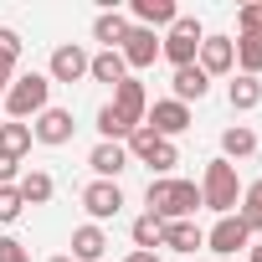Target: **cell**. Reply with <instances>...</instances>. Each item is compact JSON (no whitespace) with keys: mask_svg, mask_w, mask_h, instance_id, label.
<instances>
[{"mask_svg":"<svg viewBox=\"0 0 262 262\" xmlns=\"http://www.w3.org/2000/svg\"><path fill=\"white\" fill-rule=\"evenodd\" d=\"M144 206H149V216H160V221H195V211H201V185H195V180L160 175V180H149Z\"/></svg>","mask_w":262,"mask_h":262,"instance_id":"cell-1","label":"cell"},{"mask_svg":"<svg viewBox=\"0 0 262 262\" xmlns=\"http://www.w3.org/2000/svg\"><path fill=\"white\" fill-rule=\"evenodd\" d=\"M0 108H6V118H16V123L47 113V108H52V77H47V72H16V82L6 88Z\"/></svg>","mask_w":262,"mask_h":262,"instance_id":"cell-2","label":"cell"},{"mask_svg":"<svg viewBox=\"0 0 262 262\" xmlns=\"http://www.w3.org/2000/svg\"><path fill=\"white\" fill-rule=\"evenodd\" d=\"M201 206L216 211V216H236L242 206V180H236V165L231 160H211L206 175H201Z\"/></svg>","mask_w":262,"mask_h":262,"instance_id":"cell-3","label":"cell"},{"mask_svg":"<svg viewBox=\"0 0 262 262\" xmlns=\"http://www.w3.org/2000/svg\"><path fill=\"white\" fill-rule=\"evenodd\" d=\"M201 41H206V26H201L195 16H175V26L160 36V57H165L170 67H190L195 52H201Z\"/></svg>","mask_w":262,"mask_h":262,"instance_id":"cell-4","label":"cell"},{"mask_svg":"<svg viewBox=\"0 0 262 262\" xmlns=\"http://www.w3.org/2000/svg\"><path fill=\"white\" fill-rule=\"evenodd\" d=\"M190 123H195V113H190L185 103H175V98H155V103H149V113H144V128H155V134H160V139H170V144L185 134Z\"/></svg>","mask_w":262,"mask_h":262,"instance_id":"cell-5","label":"cell"},{"mask_svg":"<svg viewBox=\"0 0 262 262\" xmlns=\"http://www.w3.org/2000/svg\"><path fill=\"white\" fill-rule=\"evenodd\" d=\"M72 134H77L72 108H47V113H36V118H31V139H36V144H47V149L72 144Z\"/></svg>","mask_w":262,"mask_h":262,"instance_id":"cell-6","label":"cell"},{"mask_svg":"<svg viewBox=\"0 0 262 262\" xmlns=\"http://www.w3.org/2000/svg\"><path fill=\"white\" fill-rule=\"evenodd\" d=\"M82 211L93 216V226L113 221V216L123 211V190H118V180H88V185H82Z\"/></svg>","mask_w":262,"mask_h":262,"instance_id":"cell-7","label":"cell"},{"mask_svg":"<svg viewBox=\"0 0 262 262\" xmlns=\"http://www.w3.org/2000/svg\"><path fill=\"white\" fill-rule=\"evenodd\" d=\"M108 108H113L128 128H139L144 113H149V93H144V82H139V77H123V82L113 88V103H108Z\"/></svg>","mask_w":262,"mask_h":262,"instance_id":"cell-8","label":"cell"},{"mask_svg":"<svg viewBox=\"0 0 262 262\" xmlns=\"http://www.w3.org/2000/svg\"><path fill=\"white\" fill-rule=\"evenodd\" d=\"M118 57H123V67H134V72L155 67V57H160V31H144V26L128 21V36H123Z\"/></svg>","mask_w":262,"mask_h":262,"instance_id":"cell-9","label":"cell"},{"mask_svg":"<svg viewBox=\"0 0 262 262\" xmlns=\"http://www.w3.org/2000/svg\"><path fill=\"white\" fill-rule=\"evenodd\" d=\"M195 67H201L206 77H226V72L236 67V41L206 31V41H201V52H195Z\"/></svg>","mask_w":262,"mask_h":262,"instance_id":"cell-10","label":"cell"},{"mask_svg":"<svg viewBox=\"0 0 262 262\" xmlns=\"http://www.w3.org/2000/svg\"><path fill=\"white\" fill-rule=\"evenodd\" d=\"M88 62H93V57H88L77 41H62V47L52 52V62H47V77L72 88V82H82V77H88Z\"/></svg>","mask_w":262,"mask_h":262,"instance_id":"cell-11","label":"cell"},{"mask_svg":"<svg viewBox=\"0 0 262 262\" xmlns=\"http://www.w3.org/2000/svg\"><path fill=\"white\" fill-rule=\"evenodd\" d=\"M206 247H211L216 257H236L242 247H252V231H247L236 216H216V226L206 231Z\"/></svg>","mask_w":262,"mask_h":262,"instance_id":"cell-12","label":"cell"},{"mask_svg":"<svg viewBox=\"0 0 262 262\" xmlns=\"http://www.w3.org/2000/svg\"><path fill=\"white\" fill-rule=\"evenodd\" d=\"M175 16H180L175 0H128V21L144 26V31H170Z\"/></svg>","mask_w":262,"mask_h":262,"instance_id":"cell-13","label":"cell"},{"mask_svg":"<svg viewBox=\"0 0 262 262\" xmlns=\"http://www.w3.org/2000/svg\"><path fill=\"white\" fill-rule=\"evenodd\" d=\"M128 165H134V160H128V149L123 144H93V155H88V170H93V180H118Z\"/></svg>","mask_w":262,"mask_h":262,"instance_id":"cell-14","label":"cell"},{"mask_svg":"<svg viewBox=\"0 0 262 262\" xmlns=\"http://www.w3.org/2000/svg\"><path fill=\"white\" fill-rule=\"evenodd\" d=\"M206 93H211V77H206L195 62H190V67H175V77H170V98H175V103L190 108V103H201Z\"/></svg>","mask_w":262,"mask_h":262,"instance_id":"cell-15","label":"cell"},{"mask_svg":"<svg viewBox=\"0 0 262 262\" xmlns=\"http://www.w3.org/2000/svg\"><path fill=\"white\" fill-rule=\"evenodd\" d=\"M103 252H108V231H103V226L88 221V226L72 231V252H67L72 262H103Z\"/></svg>","mask_w":262,"mask_h":262,"instance_id":"cell-16","label":"cell"},{"mask_svg":"<svg viewBox=\"0 0 262 262\" xmlns=\"http://www.w3.org/2000/svg\"><path fill=\"white\" fill-rule=\"evenodd\" d=\"M123 36H128V16H123V11H98V21H93V41H103V52H118Z\"/></svg>","mask_w":262,"mask_h":262,"instance_id":"cell-17","label":"cell"},{"mask_svg":"<svg viewBox=\"0 0 262 262\" xmlns=\"http://www.w3.org/2000/svg\"><path fill=\"white\" fill-rule=\"evenodd\" d=\"M160 247H170V252H185V257H190V252H201V247H206V231H201L195 221H165V242H160Z\"/></svg>","mask_w":262,"mask_h":262,"instance_id":"cell-18","label":"cell"},{"mask_svg":"<svg viewBox=\"0 0 262 262\" xmlns=\"http://www.w3.org/2000/svg\"><path fill=\"white\" fill-rule=\"evenodd\" d=\"M257 155V134H252V128L247 123H231V128H221V160H252Z\"/></svg>","mask_w":262,"mask_h":262,"instance_id":"cell-19","label":"cell"},{"mask_svg":"<svg viewBox=\"0 0 262 262\" xmlns=\"http://www.w3.org/2000/svg\"><path fill=\"white\" fill-rule=\"evenodd\" d=\"M52 190H57V180H52L47 170H21V180H16V195H21L26 206H47Z\"/></svg>","mask_w":262,"mask_h":262,"instance_id":"cell-20","label":"cell"},{"mask_svg":"<svg viewBox=\"0 0 262 262\" xmlns=\"http://www.w3.org/2000/svg\"><path fill=\"white\" fill-rule=\"evenodd\" d=\"M31 144H36V139H31V123H16V118H0V155L21 160V155H26Z\"/></svg>","mask_w":262,"mask_h":262,"instance_id":"cell-21","label":"cell"},{"mask_svg":"<svg viewBox=\"0 0 262 262\" xmlns=\"http://www.w3.org/2000/svg\"><path fill=\"white\" fill-rule=\"evenodd\" d=\"M128 236H134V252H155L160 242H165V221L160 216H134V226H128Z\"/></svg>","mask_w":262,"mask_h":262,"instance_id":"cell-22","label":"cell"},{"mask_svg":"<svg viewBox=\"0 0 262 262\" xmlns=\"http://www.w3.org/2000/svg\"><path fill=\"white\" fill-rule=\"evenodd\" d=\"M88 77H93V82H108V88H118V82L128 77V67H123V57H118V52H98V57L88 62Z\"/></svg>","mask_w":262,"mask_h":262,"instance_id":"cell-23","label":"cell"},{"mask_svg":"<svg viewBox=\"0 0 262 262\" xmlns=\"http://www.w3.org/2000/svg\"><path fill=\"white\" fill-rule=\"evenodd\" d=\"M226 103H231L236 113L257 108V103H262V77H242V72H236V82L226 88Z\"/></svg>","mask_w":262,"mask_h":262,"instance_id":"cell-24","label":"cell"},{"mask_svg":"<svg viewBox=\"0 0 262 262\" xmlns=\"http://www.w3.org/2000/svg\"><path fill=\"white\" fill-rule=\"evenodd\" d=\"M236 221H242L247 231H262V180L242 185V206H236Z\"/></svg>","mask_w":262,"mask_h":262,"instance_id":"cell-25","label":"cell"},{"mask_svg":"<svg viewBox=\"0 0 262 262\" xmlns=\"http://www.w3.org/2000/svg\"><path fill=\"white\" fill-rule=\"evenodd\" d=\"M236 67L242 77H262V36H236Z\"/></svg>","mask_w":262,"mask_h":262,"instance_id":"cell-26","label":"cell"},{"mask_svg":"<svg viewBox=\"0 0 262 262\" xmlns=\"http://www.w3.org/2000/svg\"><path fill=\"white\" fill-rule=\"evenodd\" d=\"M93 128H98V139H103V144H123L128 134H134V128H128V123H123V118H118L108 103L98 108V123H93Z\"/></svg>","mask_w":262,"mask_h":262,"instance_id":"cell-27","label":"cell"},{"mask_svg":"<svg viewBox=\"0 0 262 262\" xmlns=\"http://www.w3.org/2000/svg\"><path fill=\"white\" fill-rule=\"evenodd\" d=\"M144 165H149V170H155V180H160V175H170V170L180 165V149H175L170 139H160V144L149 149V160H144Z\"/></svg>","mask_w":262,"mask_h":262,"instance_id":"cell-28","label":"cell"},{"mask_svg":"<svg viewBox=\"0 0 262 262\" xmlns=\"http://www.w3.org/2000/svg\"><path fill=\"white\" fill-rule=\"evenodd\" d=\"M21 211H26V201L16 195V185H0V226H11Z\"/></svg>","mask_w":262,"mask_h":262,"instance_id":"cell-29","label":"cell"},{"mask_svg":"<svg viewBox=\"0 0 262 262\" xmlns=\"http://www.w3.org/2000/svg\"><path fill=\"white\" fill-rule=\"evenodd\" d=\"M236 31L242 36H262V6H242L236 11Z\"/></svg>","mask_w":262,"mask_h":262,"instance_id":"cell-30","label":"cell"},{"mask_svg":"<svg viewBox=\"0 0 262 262\" xmlns=\"http://www.w3.org/2000/svg\"><path fill=\"white\" fill-rule=\"evenodd\" d=\"M0 62H11V67L21 62V36H16L11 26H0Z\"/></svg>","mask_w":262,"mask_h":262,"instance_id":"cell-31","label":"cell"},{"mask_svg":"<svg viewBox=\"0 0 262 262\" xmlns=\"http://www.w3.org/2000/svg\"><path fill=\"white\" fill-rule=\"evenodd\" d=\"M0 262H31L26 242H21V236H0Z\"/></svg>","mask_w":262,"mask_h":262,"instance_id":"cell-32","label":"cell"},{"mask_svg":"<svg viewBox=\"0 0 262 262\" xmlns=\"http://www.w3.org/2000/svg\"><path fill=\"white\" fill-rule=\"evenodd\" d=\"M16 180H21V160L0 155V185H16Z\"/></svg>","mask_w":262,"mask_h":262,"instance_id":"cell-33","label":"cell"},{"mask_svg":"<svg viewBox=\"0 0 262 262\" xmlns=\"http://www.w3.org/2000/svg\"><path fill=\"white\" fill-rule=\"evenodd\" d=\"M11 82H16V67H11V62H0V98H6Z\"/></svg>","mask_w":262,"mask_h":262,"instance_id":"cell-34","label":"cell"},{"mask_svg":"<svg viewBox=\"0 0 262 262\" xmlns=\"http://www.w3.org/2000/svg\"><path fill=\"white\" fill-rule=\"evenodd\" d=\"M123 262H160V252H128Z\"/></svg>","mask_w":262,"mask_h":262,"instance_id":"cell-35","label":"cell"},{"mask_svg":"<svg viewBox=\"0 0 262 262\" xmlns=\"http://www.w3.org/2000/svg\"><path fill=\"white\" fill-rule=\"evenodd\" d=\"M247 252H252V257H247V262H262V247H247Z\"/></svg>","mask_w":262,"mask_h":262,"instance_id":"cell-36","label":"cell"},{"mask_svg":"<svg viewBox=\"0 0 262 262\" xmlns=\"http://www.w3.org/2000/svg\"><path fill=\"white\" fill-rule=\"evenodd\" d=\"M47 262H72V257H67V252H57V257H47Z\"/></svg>","mask_w":262,"mask_h":262,"instance_id":"cell-37","label":"cell"}]
</instances>
